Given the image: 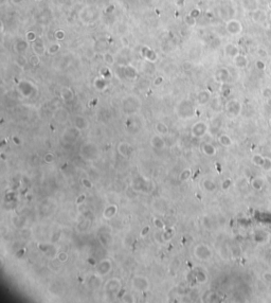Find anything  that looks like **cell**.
Returning a JSON list of instances; mask_svg holds the SVG:
<instances>
[{
	"instance_id": "cell-7",
	"label": "cell",
	"mask_w": 271,
	"mask_h": 303,
	"mask_svg": "<svg viewBox=\"0 0 271 303\" xmlns=\"http://www.w3.org/2000/svg\"><path fill=\"white\" fill-rule=\"evenodd\" d=\"M44 160H46V162H48V163H50L51 161H53V154L48 153L46 155V157H44Z\"/></svg>"
},
{
	"instance_id": "cell-9",
	"label": "cell",
	"mask_w": 271,
	"mask_h": 303,
	"mask_svg": "<svg viewBox=\"0 0 271 303\" xmlns=\"http://www.w3.org/2000/svg\"><path fill=\"white\" fill-rule=\"evenodd\" d=\"M83 183H84V186H86V187H87V188H89V189L92 187V184L89 182V180H88V179H83Z\"/></svg>"
},
{
	"instance_id": "cell-5",
	"label": "cell",
	"mask_w": 271,
	"mask_h": 303,
	"mask_svg": "<svg viewBox=\"0 0 271 303\" xmlns=\"http://www.w3.org/2000/svg\"><path fill=\"white\" fill-rule=\"evenodd\" d=\"M57 259L61 262H66L68 260V254L66 252H59L58 255H57Z\"/></svg>"
},
{
	"instance_id": "cell-8",
	"label": "cell",
	"mask_w": 271,
	"mask_h": 303,
	"mask_svg": "<svg viewBox=\"0 0 271 303\" xmlns=\"http://www.w3.org/2000/svg\"><path fill=\"white\" fill-rule=\"evenodd\" d=\"M155 225L159 228V229H161V228H163L164 227V225H163V223H162V220H160V219H155Z\"/></svg>"
},
{
	"instance_id": "cell-6",
	"label": "cell",
	"mask_w": 271,
	"mask_h": 303,
	"mask_svg": "<svg viewBox=\"0 0 271 303\" xmlns=\"http://www.w3.org/2000/svg\"><path fill=\"white\" fill-rule=\"evenodd\" d=\"M210 149H212V145H209V144H206L205 145V147H203V150H205V153L207 154V155H213L214 154V152L213 151H210Z\"/></svg>"
},
{
	"instance_id": "cell-3",
	"label": "cell",
	"mask_w": 271,
	"mask_h": 303,
	"mask_svg": "<svg viewBox=\"0 0 271 303\" xmlns=\"http://www.w3.org/2000/svg\"><path fill=\"white\" fill-rule=\"evenodd\" d=\"M203 186H205V188L208 191H213L214 189H215V184H214L212 181H210V180H206L205 182H203Z\"/></svg>"
},
{
	"instance_id": "cell-11",
	"label": "cell",
	"mask_w": 271,
	"mask_h": 303,
	"mask_svg": "<svg viewBox=\"0 0 271 303\" xmlns=\"http://www.w3.org/2000/svg\"><path fill=\"white\" fill-rule=\"evenodd\" d=\"M84 198H85V195H82V196H81V198H80V199H78V200H77V203H81V201H82V200H83Z\"/></svg>"
},
{
	"instance_id": "cell-10",
	"label": "cell",
	"mask_w": 271,
	"mask_h": 303,
	"mask_svg": "<svg viewBox=\"0 0 271 303\" xmlns=\"http://www.w3.org/2000/svg\"><path fill=\"white\" fill-rule=\"evenodd\" d=\"M148 229H149L148 227H146L145 229H143V231H142V235H145L146 233H147V232H148Z\"/></svg>"
},
{
	"instance_id": "cell-1",
	"label": "cell",
	"mask_w": 271,
	"mask_h": 303,
	"mask_svg": "<svg viewBox=\"0 0 271 303\" xmlns=\"http://www.w3.org/2000/svg\"><path fill=\"white\" fill-rule=\"evenodd\" d=\"M116 212H117V208L115 206H110V208H108L105 211V217H107V218L112 217V216L116 214Z\"/></svg>"
},
{
	"instance_id": "cell-2",
	"label": "cell",
	"mask_w": 271,
	"mask_h": 303,
	"mask_svg": "<svg viewBox=\"0 0 271 303\" xmlns=\"http://www.w3.org/2000/svg\"><path fill=\"white\" fill-rule=\"evenodd\" d=\"M153 144L155 147H158V149L163 147V141L161 139H158V137H155L153 139Z\"/></svg>"
},
{
	"instance_id": "cell-12",
	"label": "cell",
	"mask_w": 271,
	"mask_h": 303,
	"mask_svg": "<svg viewBox=\"0 0 271 303\" xmlns=\"http://www.w3.org/2000/svg\"><path fill=\"white\" fill-rule=\"evenodd\" d=\"M14 141H15V143H19V140L16 139V137H14Z\"/></svg>"
},
{
	"instance_id": "cell-4",
	"label": "cell",
	"mask_w": 271,
	"mask_h": 303,
	"mask_svg": "<svg viewBox=\"0 0 271 303\" xmlns=\"http://www.w3.org/2000/svg\"><path fill=\"white\" fill-rule=\"evenodd\" d=\"M190 176H191V171L190 170H184L182 172V174L180 175V179H181V181H184V180H186V179Z\"/></svg>"
}]
</instances>
